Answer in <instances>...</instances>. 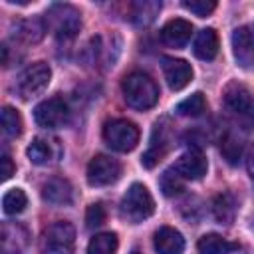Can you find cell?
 <instances>
[{
	"label": "cell",
	"instance_id": "cell-23",
	"mask_svg": "<svg viewBox=\"0 0 254 254\" xmlns=\"http://www.w3.org/2000/svg\"><path fill=\"white\" fill-rule=\"evenodd\" d=\"M204 109H206V99H204V95H202L200 91L192 93L190 97L183 99V101L177 105V111H179L181 115H185V117H198V115L204 113Z\"/></svg>",
	"mask_w": 254,
	"mask_h": 254
},
{
	"label": "cell",
	"instance_id": "cell-28",
	"mask_svg": "<svg viewBox=\"0 0 254 254\" xmlns=\"http://www.w3.org/2000/svg\"><path fill=\"white\" fill-rule=\"evenodd\" d=\"M183 8L189 10V12H192L198 18H206L208 14L214 12L216 2L214 0H185L183 2Z\"/></svg>",
	"mask_w": 254,
	"mask_h": 254
},
{
	"label": "cell",
	"instance_id": "cell-11",
	"mask_svg": "<svg viewBox=\"0 0 254 254\" xmlns=\"http://www.w3.org/2000/svg\"><path fill=\"white\" fill-rule=\"evenodd\" d=\"M232 52L236 62L242 67H250L254 64V22L244 24L232 34Z\"/></svg>",
	"mask_w": 254,
	"mask_h": 254
},
{
	"label": "cell",
	"instance_id": "cell-17",
	"mask_svg": "<svg viewBox=\"0 0 254 254\" xmlns=\"http://www.w3.org/2000/svg\"><path fill=\"white\" fill-rule=\"evenodd\" d=\"M196 248H198V254H230L238 250V244L222 238L220 234H204L198 238Z\"/></svg>",
	"mask_w": 254,
	"mask_h": 254
},
{
	"label": "cell",
	"instance_id": "cell-3",
	"mask_svg": "<svg viewBox=\"0 0 254 254\" xmlns=\"http://www.w3.org/2000/svg\"><path fill=\"white\" fill-rule=\"evenodd\" d=\"M52 79V69L44 62H34L28 67H24L16 79V91L22 99H32L38 97L40 93L46 91Z\"/></svg>",
	"mask_w": 254,
	"mask_h": 254
},
{
	"label": "cell",
	"instance_id": "cell-21",
	"mask_svg": "<svg viewBox=\"0 0 254 254\" xmlns=\"http://www.w3.org/2000/svg\"><path fill=\"white\" fill-rule=\"evenodd\" d=\"M28 204V196L22 189H10L4 192L2 196V210L8 214V216H14V214H20Z\"/></svg>",
	"mask_w": 254,
	"mask_h": 254
},
{
	"label": "cell",
	"instance_id": "cell-30",
	"mask_svg": "<svg viewBox=\"0 0 254 254\" xmlns=\"http://www.w3.org/2000/svg\"><path fill=\"white\" fill-rule=\"evenodd\" d=\"M105 220V208L97 202V204H89L87 212H85V222H87V228H97L101 226Z\"/></svg>",
	"mask_w": 254,
	"mask_h": 254
},
{
	"label": "cell",
	"instance_id": "cell-29",
	"mask_svg": "<svg viewBox=\"0 0 254 254\" xmlns=\"http://www.w3.org/2000/svg\"><path fill=\"white\" fill-rule=\"evenodd\" d=\"M222 153H224L226 161L234 165V163L238 161L240 153H242V143H240L236 137H232V135H226V137H224V143H222Z\"/></svg>",
	"mask_w": 254,
	"mask_h": 254
},
{
	"label": "cell",
	"instance_id": "cell-14",
	"mask_svg": "<svg viewBox=\"0 0 254 254\" xmlns=\"http://www.w3.org/2000/svg\"><path fill=\"white\" fill-rule=\"evenodd\" d=\"M153 246H155L157 254H183L185 238L177 228L161 226L153 236Z\"/></svg>",
	"mask_w": 254,
	"mask_h": 254
},
{
	"label": "cell",
	"instance_id": "cell-8",
	"mask_svg": "<svg viewBox=\"0 0 254 254\" xmlns=\"http://www.w3.org/2000/svg\"><path fill=\"white\" fill-rule=\"evenodd\" d=\"M34 119L40 127L46 129H58L64 127L69 121V107L62 97H50L36 105Z\"/></svg>",
	"mask_w": 254,
	"mask_h": 254
},
{
	"label": "cell",
	"instance_id": "cell-26",
	"mask_svg": "<svg viewBox=\"0 0 254 254\" xmlns=\"http://www.w3.org/2000/svg\"><path fill=\"white\" fill-rule=\"evenodd\" d=\"M212 210H214V218L216 220L228 224V222H232V218L236 214V204H234V200H232L230 194H220V196L214 198Z\"/></svg>",
	"mask_w": 254,
	"mask_h": 254
},
{
	"label": "cell",
	"instance_id": "cell-10",
	"mask_svg": "<svg viewBox=\"0 0 254 254\" xmlns=\"http://www.w3.org/2000/svg\"><path fill=\"white\" fill-rule=\"evenodd\" d=\"M161 67H163L165 81H167V85L173 91L185 89L190 83V79H192V67H190V64L185 62V60H181V58H169V56H165L161 60Z\"/></svg>",
	"mask_w": 254,
	"mask_h": 254
},
{
	"label": "cell",
	"instance_id": "cell-25",
	"mask_svg": "<svg viewBox=\"0 0 254 254\" xmlns=\"http://www.w3.org/2000/svg\"><path fill=\"white\" fill-rule=\"evenodd\" d=\"M159 185H161V190H163L165 196H175V194H179V192L183 190V187H185V179L177 173L175 167H171V169H167V171L161 175Z\"/></svg>",
	"mask_w": 254,
	"mask_h": 254
},
{
	"label": "cell",
	"instance_id": "cell-27",
	"mask_svg": "<svg viewBox=\"0 0 254 254\" xmlns=\"http://www.w3.org/2000/svg\"><path fill=\"white\" fill-rule=\"evenodd\" d=\"M2 131L8 137H18L22 133V117L14 107H4L2 109Z\"/></svg>",
	"mask_w": 254,
	"mask_h": 254
},
{
	"label": "cell",
	"instance_id": "cell-18",
	"mask_svg": "<svg viewBox=\"0 0 254 254\" xmlns=\"http://www.w3.org/2000/svg\"><path fill=\"white\" fill-rule=\"evenodd\" d=\"M161 12V2L157 0H139L131 6V20L137 26H149Z\"/></svg>",
	"mask_w": 254,
	"mask_h": 254
},
{
	"label": "cell",
	"instance_id": "cell-2",
	"mask_svg": "<svg viewBox=\"0 0 254 254\" xmlns=\"http://www.w3.org/2000/svg\"><path fill=\"white\" fill-rule=\"evenodd\" d=\"M153 212H155V200L149 189L141 183H133L121 198V204H119L121 218L131 224H139L145 218H149Z\"/></svg>",
	"mask_w": 254,
	"mask_h": 254
},
{
	"label": "cell",
	"instance_id": "cell-1",
	"mask_svg": "<svg viewBox=\"0 0 254 254\" xmlns=\"http://www.w3.org/2000/svg\"><path fill=\"white\" fill-rule=\"evenodd\" d=\"M121 91H123L125 103L139 111L151 109L159 99L157 83L147 73H141V71L129 73L121 83Z\"/></svg>",
	"mask_w": 254,
	"mask_h": 254
},
{
	"label": "cell",
	"instance_id": "cell-24",
	"mask_svg": "<svg viewBox=\"0 0 254 254\" xmlns=\"http://www.w3.org/2000/svg\"><path fill=\"white\" fill-rule=\"evenodd\" d=\"M26 155H28V159H30L34 165H48V163L52 161V147H50L48 141H44V139L38 137V139H34V141L28 145Z\"/></svg>",
	"mask_w": 254,
	"mask_h": 254
},
{
	"label": "cell",
	"instance_id": "cell-5",
	"mask_svg": "<svg viewBox=\"0 0 254 254\" xmlns=\"http://www.w3.org/2000/svg\"><path fill=\"white\" fill-rule=\"evenodd\" d=\"M46 22L54 30L56 38L71 40L77 36L79 28H81V14L69 4H56L48 10Z\"/></svg>",
	"mask_w": 254,
	"mask_h": 254
},
{
	"label": "cell",
	"instance_id": "cell-16",
	"mask_svg": "<svg viewBox=\"0 0 254 254\" xmlns=\"http://www.w3.org/2000/svg\"><path fill=\"white\" fill-rule=\"evenodd\" d=\"M192 54L202 62H210V60L216 58V54H218V36L212 28H204L196 34V38L192 42Z\"/></svg>",
	"mask_w": 254,
	"mask_h": 254
},
{
	"label": "cell",
	"instance_id": "cell-20",
	"mask_svg": "<svg viewBox=\"0 0 254 254\" xmlns=\"http://www.w3.org/2000/svg\"><path fill=\"white\" fill-rule=\"evenodd\" d=\"M117 234L115 232H99L87 244V254H115L117 252Z\"/></svg>",
	"mask_w": 254,
	"mask_h": 254
},
{
	"label": "cell",
	"instance_id": "cell-33",
	"mask_svg": "<svg viewBox=\"0 0 254 254\" xmlns=\"http://www.w3.org/2000/svg\"><path fill=\"white\" fill-rule=\"evenodd\" d=\"M131 254H139V252H131Z\"/></svg>",
	"mask_w": 254,
	"mask_h": 254
},
{
	"label": "cell",
	"instance_id": "cell-32",
	"mask_svg": "<svg viewBox=\"0 0 254 254\" xmlns=\"http://www.w3.org/2000/svg\"><path fill=\"white\" fill-rule=\"evenodd\" d=\"M246 169H248V175L254 179V143H252V147L248 149V155H246Z\"/></svg>",
	"mask_w": 254,
	"mask_h": 254
},
{
	"label": "cell",
	"instance_id": "cell-15",
	"mask_svg": "<svg viewBox=\"0 0 254 254\" xmlns=\"http://www.w3.org/2000/svg\"><path fill=\"white\" fill-rule=\"evenodd\" d=\"M42 196L50 204L65 206V204H71V200H73V189H71L69 181L56 177V179H50L48 183H44Z\"/></svg>",
	"mask_w": 254,
	"mask_h": 254
},
{
	"label": "cell",
	"instance_id": "cell-6",
	"mask_svg": "<svg viewBox=\"0 0 254 254\" xmlns=\"http://www.w3.org/2000/svg\"><path fill=\"white\" fill-rule=\"evenodd\" d=\"M103 141L119 153L133 151L139 143V129L133 121L127 119H111L103 127Z\"/></svg>",
	"mask_w": 254,
	"mask_h": 254
},
{
	"label": "cell",
	"instance_id": "cell-13",
	"mask_svg": "<svg viewBox=\"0 0 254 254\" xmlns=\"http://www.w3.org/2000/svg\"><path fill=\"white\" fill-rule=\"evenodd\" d=\"M190 34H192V24L183 18H175L163 26L161 42L169 48H183L190 40Z\"/></svg>",
	"mask_w": 254,
	"mask_h": 254
},
{
	"label": "cell",
	"instance_id": "cell-9",
	"mask_svg": "<svg viewBox=\"0 0 254 254\" xmlns=\"http://www.w3.org/2000/svg\"><path fill=\"white\" fill-rule=\"evenodd\" d=\"M85 175L91 187H107L121 177V163L109 155H97L89 161Z\"/></svg>",
	"mask_w": 254,
	"mask_h": 254
},
{
	"label": "cell",
	"instance_id": "cell-4",
	"mask_svg": "<svg viewBox=\"0 0 254 254\" xmlns=\"http://www.w3.org/2000/svg\"><path fill=\"white\" fill-rule=\"evenodd\" d=\"M40 248L44 254H73L75 250V228L67 220H58L42 236Z\"/></svg>",
	"mask_w": 254,
	"mask_h": 254
},
{
	"label": "cell",
	"instance_id": "cell-19",
	"mask_svg": "<svg viewBox=\"0 0 254 254\" xmlns=\"http://www.w3.org/2000/svg\"><path fill=\"white\" fill-rule=\"evenodd\" d=\"M155 131L159 133V143H157L155 139H151V145H149L147 153H145L143 159H141V163H143L147 169H153V167L165 157V153L169 151V139L165 137V127H161V125L157 123V125H155Z\"/></svg>",
	"mask_w": 254,
	"mask_h": 254
},
{
	"label": "cell",
	"instance_id": "cell-12",
	"mask_svg": "<svg viewBox=\"0 0 254 254\" xmlns=\"http://www.w3.org/2000/svg\"><path fill=\"white\" fill-rule=\"evenodd\" d=\"M175 169L185 181H198L206 175L208 163L200 151H187L177 159Z\"/></svg>",
	"mask_w": 254,
	"mask_h": 254
},
{
	"label": "cell",
	"instance_id": "cell-7",
	"mask_svg": "<svg viewBox=\"0 0 254 254\" xmlns=\"http://www.w3.org/2000/svg\"><path fill=\"white\" fill-rule=\"evenodd\" d=\"M224 107L244 121H254V93L242 83H228L222 95Z\"/></svg>",
	"mask_w": 254,
	"mask_h": 254
},
{
	"label": "cell",
	"instance_id": "cell-31",
	"mask_svg": "<svg viewBox=\"0 0 254 254\" xmlns=\"http://www.w3.org/2000/svg\"><path fill=\"white\" fill-rule=\"evenodd\" d=\"M0 175H2V181H8L14 175V163L6 153L0 157Z\"/></svg>",
	"mask_w": 254,
	"mask_h": 254
},
{
	"label": "cell",
	"instance_id": "cell-22",
	"mask_svg": "<svg viewBox=\"0 0 254 254\" xmlns=\"http://www.w3.org/2000/svg\"><path fill=\"white\" fill-rule=\"evenodd\" d=\"M44 30H46V26L40 20H26V22H20L16 26L14 36L26 44H34L44 36Z\"/></svg>",
	"mask_w": 254,
	"mask_h": 254
}]
</instances>
